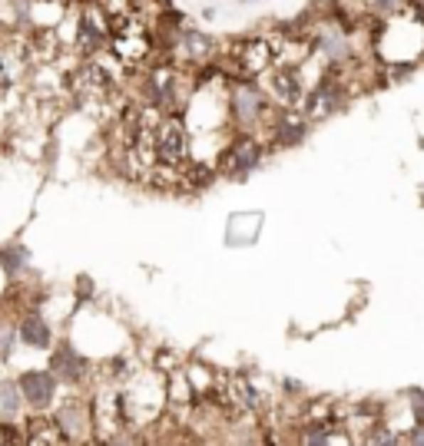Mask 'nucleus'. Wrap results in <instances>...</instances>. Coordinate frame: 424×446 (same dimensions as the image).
Masks as SVG:
<instances>
[{
	"mask_svg": "<svg viewBox=\"0 0 424 446\" xmlns=\"http://www.w3.org/2000/svg\"><path fill=\"white\" fill-rule=\"evenodd\" d=\"M279 103L269 96V89L262 83H255L252 76H235L226 86V113L229 123L242 133H262L269 129L272 116H275Z\"/></svg>",
	"mask_w": 424,
	"mask_h": 446,
	"instance_id": "f257e3e1",
	"label": "nucleus"
},
{
	"mask_svg": "<svg viewBox=\"0 0 424 446\" xmlns=\"http://www.w3.org/2000/svg\"><path fill=\"white\" fill-rule=\"evenodd\" d=\"M166 407H169V393H166L163 371H143L136 374L129 384H123V413L129 430L159 420V413Z\"/></svg>",
	"mask_w": 424,
	"mask_h": 446,
	"instance_id": "f03ea898",
	"label": "nucleus"
},
{
	"mask_svg": "<svg viewBox=\"0 0 424 446\" xmlns=\"http://www.w3.org/2000/svg\"><path fill=\"white\" fill-rule=\"evenodd\" d=\"M143 99L146 106H153L159 113H183L189 106V93H186V73L179 63L169 57H159L143 76Z\"/></svg>",
	"mask_w": 424,
	"mask_h": 446,
	"instance_id": "7ed1b4c3",
	"label": "nucleus"
},
{
	"mask_svg": "<svg viewBox=\"0 0 424 446\" xmlns=\"http://www.w3.org/2000/svg\"><path fill=\"white\" fill-rule=\"evenodd\" d=\"M269 152H272V146L262 133H242V129H235V136L222 146L219 159H216V169H219V175H226V179L242 182L259 169Z\"/></svg>",
	"mask_w": 424,
	"mask_h": 446,
	"instance_id": "20e7f679",
	"label": "nucleus"
},
{
	"mask_svg": "<svg viewBox=\"0 0 424 446\" xmlns=\"http://www.w3.org/2000/svg\"><path fill=\"white\" fill-rule=\"evenodd\" d=\"M189 156H193V136H189V126H186V116L166 113L156 123V159L183 169Z\"/></svg>",
	"mask_w": 424,
	"mask_h": 446,
	"instance_id": "39448f33",
	"label": "nucleus"
},
{
	"mask_svg": "<svg viewBox=\"0 0 424 446\" xmlns=\"http://www.w3.org/2000/svg\"><path fill=\"white\" fill-rule=\"evenodd\" d=\"M262 86L269 89V96L275 103L289 106V109H299L302 99H305L312 89L305 67H282V63H275L269 73H262Z\"/></svg>",
	"mask_w": 424,
	"mask_h": 446,
	"instance_id": "423d86ee",
	"label": "nucleus"
},
{
	"mask_svg": "<svg viewBox=\"0 0 424 446\" xmlns=\"http://www.w3.org/2000/svg\"><path fill=\"white\" fill-rule=\"evenodd\" d=\"M70 86H73V93H80V99H106L113 93L116 76L110 73L103 60L90 57L77 67V73L70 76Z\"/></svg>",
	"mask_w": 424,
	"mask_h": 446,
	"instance_id": "0eeeda50",
	"label": "nucleus"
},
{
	"mask_svg": "<svg viewBox=\"0 0 424 446\" xmlns=\"http://www.w3.org/2000/svg\"><path fill=\"white\" fill-rule=\"evenodd\" d=\"M17 380H20V390H23V400H27L30 413H50L53 410L60 380L50 367L47 371H23L17 374Z\"/></svg>",
	"mask_w": 424,
	"mask_h": 446,
	"instance_id": "6e6552de",
	"label": "nucleus"
},
{
	"mask_svg": "<svg viewBox=\"0 0 424 446\" xmlns=\"http://www.w3.org/2000/svg\"><path fill=\"white\" fill-rule=\"evenodd\" d=\"M50 417L67 433L70 443H73V440H87V433L93 430V403H90V400H80V397H67L50 410Z\"/></svg>",
	"mask_w": 424,
	"mask_h": 446,
	"instance_id": "1a4fd4ad",
	"label": "nucleus"
},
{
	"mask_svg": "<svg viewBox=\"0 0 424 446\" xmlns=\"http://www.w3.org/2000/svg\"><path fill=\"white\" fill-rule=\"evenodd\" d=\"M50 371L57 374L60 384H70V387H80L90 380V361L80 354V347H73L70 341H60L53 351H50Z\"/></svg>",
	"mask_w": 424,
	"mask_h": 446,
	"instance_id": "9d476101",
	"label": "nucleus"
},
{
	"mask_svg": "<svg viewBox=\"0 0 424 446\" xmlns=\"http://www.w3.org/2000/svg\"><path fill=\"white\" fill-rule=\"evenodd\" d=\"M17 327H20V341L27 344L30 351H50L53 327H50V321L40 311H20Z\"/></svg>",
	"mask_w": 424,
	"mask_h": 446,
	"instance_id": "9b49d317",
	"label": "nucleus"
},
{
	"mask_svg": "<svg viewBox=\"0 0 424 446\" xmlns=\"http://www.w3.org/2000/svg\"><path fill=\"white\" fill-rule=\"evenodd\" d=\"M219 179V169L216 162H199V159H189L183 165V182L179 189H189V192H206L212 189V182Z\"/></svg>",
	"mask_w": 424,
	"mask_h": 446,
	"instance_id": "f8f14e48",
	"label": "nucleus"
},
{
	"mask_svg": "<svg viewBox=\"0 0 424 446\" xmlns=\"http://www.w3.org/2000/svg\"><path fill=\"white\" fill-rule=\"evenodd\" d=\"M27 410L23 390H20L17 377H4L0 380V420H17Z\"/></svg>",
	"mask_w": 424,
	"mask_h": 446,
	"instance_id": "ddd939ff",
	"label": "nucleus"
},
{
	"mask_svg": "<svg viewBox=\"0 0 424 446\" xmlns=\"http://www.w3.org/2000/svg\"><path fill=\"white\" fill-rule=\"evenodd\" d=\"M27 268H30L27 245H20V241H4V245H0V271H4L10 281H17V275H23Z\"/></svg>",
	"mask_w": 424,
	"mask_h": 446,
	"instance_id": "4468645a",
	"label": "nucleus"
},
{
	"mask_svg": "<svg viewBox=\"0 0 424 446\" xmlns=\"http://www.w3.org/2000/svg\"><path fill=\"white\" fill-rule=\"evenodd\" d=\"M20 337V327L10 317H0V364L10 361V354H14V344Z\"/></svg>",
	"mask_w": 424,
	"mask_h": 446,
	"instance_id": "2eb2a0df",
	"label": "nucleus"
},
{
	"mask_svg": "<svg viewBox=\"0 0 424 446\" xmlns=\"http://www.w3.org/2000/svg\"><path fill=\"white\" fill-rule=\"evenodd\" d=\"M156 371H163V374H173V371H179V354H173V351H156Z\"/></svg>",
	"mask_w": 424,
	"mask_h": 446,
	"instance_id": "dca6fc26",
	"label": "nucleus"
},
{
	"mask_svg": "<svg viewBox=\"0 0 424 446\" xmlns=\"http://www.w3.org/2000/svg\"><path fill=\"white\" fill-rule=\"evenodd\" d=\"M93 291H97V288H93V278H90V275H80V278H77V301H80V304L93 301Z\"/></svg>",
	"mask_w": 424,
	"mask_h": 446,
	"instance_id": "f3484780",
	"label": "nucleus"
},
{
	"mask_svg": "<svg viewBox=\"0 0 424 446\" xmlns=\"http://www.w3.org/2000/svg\"><path fill=\"white\" fill-rule=\"evenodd\" d=\"M242 4H252V0H242Z\"/></svg>",
	"mask_w": 424,
	"mask_h": 446,
	"instance_id": "a211bd4d",
	"label": "nucleus"
}]
</instances>
